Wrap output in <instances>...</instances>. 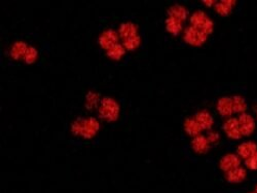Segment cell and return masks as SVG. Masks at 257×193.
Wrapping results in <instances>:
<instances>
[{
	"instance_id": "cell-1",
	"label": "cell",
	"mask_w": 257,
	"mask_h": 193,
	"mask_svg": "<svg viewBox=\"0 0 257 193\" xmlns=\"http://www.w3.org/2000/svg\"><path fill=\"white\" fill-rule=\"evenodd\" d=\"M72 133L85 139H91L99 131V122L94 117L78 119L72 123Z\"/></svg>"
},
{
	"instance_id": "cell-2",
	"label": "cell",
	"mask_w": 257,
	"mask_h": 193,
	"mask_svg": "<svg viewBox=\"0 0 257 193\" xmlns=\"http://www.w3.org/2000/svg\"><path fill=\"white\" fill-rule=\"evenodd\" d=\"M120 113V107L113 99L104 98L99 106L100 117L107 121H114Z\"/></svg>"
},
{
	"instance_id": "cell-3",
	"label": "cell",
	"mask_w": 257,
	"mask_h": 193,
	"mask_svg": "<svg viewBox=\"0 0 257 193\" xmlns=\"http://www.w3.org/2000/svg\"><path fill=\"white\" fill-rule=\"evenodd\" d=\"M190 23L192 27L204 32L205 34H210L213 31V22L210 18L203 12H196L190 18Z\"/></svg>"
},
{
	"instance_id": "cell-4",
	"label": "cell",
	"mask_w": 257,
	"mask_h": 193,
	"mask_svg": "<svg viewBox=\"0 0 257 193\" xmlns=\"http://www.w3.org/2000/svg\"><path fill=\"white\" fill-rule=\"evenodd\" d=\"M207 39V34L194 27H189L184 33V40L194 47L202 46Z\"/></svg>"
},
{
	"instance_id": "cell-5",
	"label": "cell",
	"mask_w": 257,
	"mask_h": 193,
	"mask_svg": "<svg viewBox=\"0 0 257 193\" xmlns=\"http://www.w3.org/2000/svg\"><path fill=\"white\" fill-rule=\"evenodd\" d=\"M119 35L115 31L113 30H106L99 37V45L100 47L105 49L106 51H108L111 49L113 47L116 45H119Z\"/></svg>"
},
{
	"instance_id": "cell-6",
	"label": "cell",
	"mask_w": 257,
	"mask_h": 193,
	"mask_svg": "<svg viewBox=\"0 0 257 193\" xmlns=\"http://www.w3.org/2000/svg\"><path fill=\"white\" fill-rule=\"evenodd\" d=\"M120 37L123 41V44L128 40L138 38L139 34H138L137 26L132 22L123 23L120 27Z\"/></svg>"
},
{
	"instance_id": "cell-7",
	"label": "cell",
	"mask_w": 257,
	"mask_h": 193,
	"mask_svg": "<svg viewBox=\"0 0 257 193\" xmlns=\"http://www.w3.org/2000/svg\"><path fill=\"white\" fill-rule=\"evenodd\" d=\"M241 167L240 157L234 154H227L220 160V169L228 173V171Z\"/></svg>"
},
{
	"instance_id": "cell-8",
	"label": "cell",
	"mask_w": 257,
	"mask_h": 193,
	"mask_svg": "<svg viewBox=\"0 0 257 193\" xmlns=\"http://www.w3.org/2000/svg\"><path fill=\"white\" fill-rule=\"evenodd\" d=\"M224 132L227 133V135L230 138L232 139H239L241 138L242 134H241V130H240V125H239V121L238 120L235 119H231L228 120L224 123Z\"/></svg>"
},
{
	"instance_id": "cell-9",
	"label": "cell",
	"mask_w": 257,
	"mask_h": 193,
	"mask_svg": "<svg viewBox=\"0 0 257 193\" xmlns=\"http://www.w3.org/2000/svg\"><path fill=\"white\" fill-rule=\"evenodd\" d=\"M210 143L211 142L208 140L207 137L199 135L194 138L191 146L197 153H206L210 149Z\"/></svg>"
},
{
	"instance_id": "cell-10",
	"label": "cell",
	"mask_w": 257,
	"mask_h": 193,
	"mask_svg": "<svg viewBox=\"0 0 257 193\" xmlns=\"http://www.w3.org/2000/svg\"><path fill=\"white\" fill-rule=\"evenodd\" d=\"M242 135H250L254 130V121L249 114L243 113L238 120Z\"/></svg>"
},
{
	"instance_id": "cell-11",
	"label": "cell",
	"mask_w": 257,
	"mask_h": 193,
	"mask_svg": "<svg viewBox=\"0 0 257 193\" xmlns=\"http://www.w3.org/2000/svg\"><path fill=\"white\" fill-rule=\"evenodd\" d=\"M246 178V169L239 167L226 173V179L229 183H241Z\"/></svg>"
},
{
	"instance_id": "cell-12",
	"label": "cell",
	"mask_w": 257,
	"mask_h": 193,
	"mask_svg": "<svg viewBox=\"0 0 257 193\" xmlns=\"http://www.w3.org/2000/svg\"><path fill=\"white\" fill-rule=\"evenodd\" d=\"M27 44L23 41H18L10 48V57H12L14 60H24L25 55L28 49Z\"/></svg>"
},
{
	"instance_id": "cell-13",
	"label": "cell",
	"mask_w": 257,
	"mask_h": 193,
	"mask_svg": "<svg viewBox=\"0 0 257 193\" xmlns=\"http://www.w3.org/2000/svg\"><path fill=\"white\" fill-rule=\"evenodd\" d=\"M257 152V146L253 142H245L241 144L238 148V154L244 158L247 159Z\"/></svg>"
},
{
	"instance_id": "cell-14",
	"label": "cell",
	"mask_w": 257,
	"mask_h": 193,
	"mask_svg": "<svg viewBox=\"0 0 257 193\" xmlns=\"http://www.w3.org/2000/svg\"><path fill=\"white\" fill-rule=\"evenodd\" d=\"M182 26H183V22H181V21L173 17H168L166 21V28L173 35H177L180 33L182 31Z\"/></svg>"
},
{
	"instance_id": "cell-15",
	"label": "cell",
	"mask_w": 257,
	"mask_h": 193,
	"mask_svg": "<svg viewBox=\"0 0 257 193\" xmlns=\"http://www.w3.org/2000/svg\"><path fill=\"white\" fill-rule=\"evenodd\" d=\"M195 119L197 120V121L199 122V124L201 125L202 130H209L211 128L212 124H213V119L212 116L210 115V113H208L207 111H201L199 112Z\"/></svg>"
},
{
	"instance_id": "cell-16",
	"label": "cell",
	"mask_w": 257,
	"mask_h": 193,
	"mask_svg": "<svg viewBox=\"0 0 257 193\" xmlns=\"http://www.w3.org/2000/svg\"><path fill=\"white\" fill-rule=\"evenodd\" d=\"M169 17H173L181 22H184L187 18V10L182 5H173L169 9Z\"/></svg>"
},
{
	"instance_id": "cell-17",
	"label": "cell",
	"mask_w": 257,
	"mask_h": 193,
	"mask_svg": "<svg viewBox=\"0 0 257 193\" xmlns=\"http://www.w3.org/2000/svg\"><path fill=\"white\" fill-rule=\"evenodd\" d=\"M218 111L221 115L223 116H228L231 115L233 112V108H232V102L231 99L230 98H222L218 101Z\"/></svg>"
},
{
	"instance_id": "cell-18",
	"label": "cell",
	"mask_w": 257,
	"mask_h": 193,
	"mask_svg": "<svg viewBox=\"0 0 257 193\" xmlns=\"http://www.w3.org/2000/svg\"><path fill=\"white\" fill-rule=\"evenodd\" d=\"M184 126H185L186 133L188 135H190V136H194V137L199 136L200 132L202 131V127L199 124V122L197 121L196 119H188V120H186Z\"/></svg>"
},
{
	"instance_id": "cell-19",
	"label": "cell",
	"mask_w": 257,
	"mask_h": 193,
	"mask_svg": "<svg viewBox=\"0 0 257 193\" xmlns=\"http://www.w3.org/2000/svg\"><path fill=\"white\" fill-rule=\"evenodd\" d=\"M125 50H126V48H124V46L119 44V45H116L111 49L107 51V56H108L112 60L119 61L125 55Z\"/></svg>"
},
{
	"instance_id": "cell-20",
	"label": "cell",
	"mask_w": 257,
	"mask_h": 193,
	"mask_svg": "<svg viewBox=\"0 0 257 193\" xmlns=\"http://www.w3.org/2000/svg\"><path fill=\"white\" fill-rule=\"evenodd\" d=\"M234 1H222L217 4H215V9L219 15L227 16L231 13V10L233 6Z\"/></svg>"
},
{
	"instance_id": "cell-21",
	"label": "cell",
	"mask_w": 257,
	"mask_h": 193,
	"mask_svg": "<svg viewBox=\"0 0 257 193\" xmlns=\"http://www.w3.org/2000/svg\"><path fill=\"white\" fill-rule=\"evenodd\" d=\"M231 102L233 112H244L246 109V104L241 96H233V98H231Z\"/></svg>"
},
{
	"instance_id": "cell-22",
	"label": "cell",
	"mask_w": 257,
	"mask_h": 193,
	"mask_svg": "<svg viewBox=\"0 0 257 193\" xmlns=\"http://www.w3.org/2000/svg\"><path fill=\"white\" fill-rule=\"evenodd\" d=\"M37 50L34 47H29L28 49H27V52H26V55H25V58H24V61L28 64L30 63H34L35 60L37 59Z\"/></svg>"
},
{
	"instance_id": "cell-23",
	"label": "cell",
	"mask_w": 257,
	"mask_h": 193,
	"mask_svg": "<svg viewBox=\"0 0 257 193\" xmlns=\"http://www.w3.org/2000/svg\"><path fill=\"white\" fill-rule=\"evenodd\" d=\"M85 105H87V107L90 109L97 106L98 105V95L93 92L89 93L87 96V103H85Z\"/></svg>"
},
{
	"instance_id": "cell-24",
	"label": "cell",
	"mask_w": 257,
	"mask_h": 193,
	"mask_svg": "<svg viewBox=\"0 0 257 193\" xmlns=\"http://www.w3.org/2000/svg\"><path fill=\"white\" fill-rule=\"evenodd\" d=\"M245 165H246V167H247L251 170L257 169V152L254 153L249 158L245 159Z\"/></svg>"
},
{
	"instance_id": "cell-25",
	"label": "cell",
	"mask_w": 257,
	"mask_h": 193,
	"mask_svg": "<svg viewBox=\"0 0 257 193\" xmlns=\"http://www.w3.org/2000/svg\"><path fill=\"white\" fill-rule=\"evenodd\" d=\"M207 138H208V140H209L210 142H215V141L218 140L219 136H218L217 133H211V134H209V136H208Z\"/></svg>"
},
{
	"instance_id": "cell-26",
	"label": "cell",
	"mask_w": 257,
	"mask_h": 193,
	"mask_svg": "<svg viewBox=\"0 0 257 193\" xmlns=\"http://www.w3.org/2000/svg\"><path fill=\"white\" fill-rule=\"evenodd\" d=\"M254 192H256L257 193V185H256V187H255V191Z\"/></svg>"
},
{
	"instance_id": "cell-27",
	"label": "cell",
	"mask_w": 257,
	"mask_h": 193,
	"mask_svg": "<svg viewBox=\"0 0 257 193\" xmlns=\"http://www.w3.org/2000/svg\"><path fill=\"white\" fill-rule=\"evenodd\" d=\"M249 193H256V192H249Z\"/></svg>"
}]
</instances>
